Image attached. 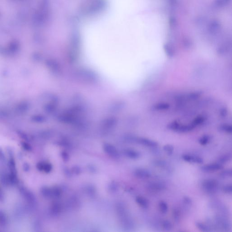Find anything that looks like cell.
I'll return each mask as SVG.
<instances>
[{"instance_id": "ba28073f", "label": "cell", "mask_w": 232, "mask_h": 232, "mask_svg": "<svg viewBox=\"0 0 232 232\" xmlns=\"http://www.w3.org/2000/svg\"><path fill=\"white\" fill-rule=\"evenodd\" d=\"M208 30L211 35L213 36L217 35L221 30L220 23L217 20H213L209 23Z\"/></svg>"}, {"instance_id": "d6a6232c", "label": "cell", "mask_w": 232, "mask_h": 232, "mask_svg": "<svg viewBox=\"0 0 232 232\" xmlns=\"http://www.w3.org/2000/svg\"><path fill=\"white\" fill-rule=\"evenodd\" d=\"M220 176L221 177L224 178H227L228 177H231L232 176V170H225L221 172Z\"/></svg>"}, {"instance_id": "52a82bcc", "label": "cell", "mask_w": 232, "mask_h": 232, "mask_svg": "<svg viewBox=\"0 0 232 232\" xmlns=\"http://www.w3.org/2000/svg\"><path fill=\"white\" fill-rule=\"evenodd\" d=\"M182 157L184 161L189 163L202 164L204 162L203 159L200 156L191 155L185 154L182 155Z\"/></svg>"}, {"instance_id": "4fadbf2b", "label": "cell", "mask_w": 232, "mask_h": 232, "mask_svg": "<svg viewBox=\"0 0 232 232\" xmlns=\"http://www.w3.org/2000/svg\"><path fill=\"white\" fill-rule=\"evenodd\" d=\"M165 187L164 185L162 184L158 183V182H153L152 183L148 185V188L151 190V191H153V192H159V191H162V190L165 189Z\"/></svg>"}, {"instance_id": "6da1fadb", "label": "cell", "mask_w": 232, "mask_h": 232, "mask_svg": "<svg viewBox=\"0 0 232 232\" xmlns=\"http://www.w3.org/2000/svg\"><path fill=\"white\" fill-rule=\"evenodd\" d=\"M116 211L122 226L127 230H130L134 227V223L129 214L128 211L124 204L122 203L116 205Z\"/></svg>"}, {"instance_id": "484cf974", "label": "cell", "mask_w": 232, "mask_h": 232, "mask_svg": "<svg viewBox=\"0 0 232 232\" xmlns=\"http://www.w3.org/2000/svg\"><path fill=\"white\" fill-rule=\"evenodd\" d=\"M118 189L119 186L116 182H111L108 187L109 191L112 193H116L118 190Z\"/></svg>"}, {"instance_id": "cb8c5ba5", "label": "cell", "mask_w": 232, "mask_h": 232, "mask_svg": "<svg viewBox=\"0 0 232 232\" xmlns=\"http://www.w3.org/2000/svg\"><path fill=\"white\" fill-rule=\"evenodd\" d=\"M159 208L162 214H166L168 211V205L166 202L161 201L158 204Z\"/></svg>"}, {"instance_id": "5b68a950", "label": "cell", "mask_w": 232, "mask_h": 232, "mask_svg": "<svg viewBox=\"0 0 232 232\" xmlns=\"http://www.w3.org/2000/svg\"><path fill=\"white\" fill-rule=\"evenodd\" d=\"M223 166L220 163H212L207 164L202 166L201 170L204 172L210 173L221 170Z\"/></svg>"}, {"instance_id": "9a60e30c", "label": "cell", "mask_w": 232, "mask_h": 232, "mask_svg": "<svg viewBox=\"0 0 232 232\" xmlns=\"http://www.w3.org/2000/svg\"><path fill=\"white\" fill-rule=\"evenodd\" d=\"M9 171H10V174L12 176H18V172L16 169V164H15V161L13 157H10L8 163Z\"/></svg>"}, {"instance_id": "1f68e13d", "label": "cell", "mask_w": 232, "mask_h": 232, "mask_svg": "<svg viewBox=\"0 0 232 232\" xmlns=\"http://www.w3.org/2000/svg\"><path fill=\"white\" fill-rule=\"evenodd\" d=\"M210 140V137L208 135H204L198 140V142L201 145L204 146L208 144Z\"/></svg>"}, {"instance_id": "30bf717a", "label": "cell", "mask_w": 232, "mask_h": 232, "mask_svg": "<svg viewBox=\"0 0 232 232\" xmlns=\"http://www.w3.org/2000/svg\"><path fill=\"white\" fill-rule=\"evenodd\" d=\"M136 142L139 144L148 147L155 148L158 146V143L156 142L147 138H139L136 140Z\"/></svg>"}, {"instance_id": "836d02e7", "label": "cell", "mask_w": 232, "mask_h": 232, "mask_svg": "<svg viewBox=\"0 0 232 232\" xmlns=\"http://www.w3.org/2000/svg\"><path fill=\"white\" fill-rule=\"evenodd\" d=\"M223 191L226 194H232V186L231 184L226 185L223 188Z\"/></svg>"}, {"instance_id": "9c48e42d", "label": "cell", "mask_w": 232, "mask_h": 232, "mask_svg": "<svg viewBox=\"0 0 232 232\" xmlns=\"http://www.w3.org/2000/svg\"><path fill=\"white\" fill-rule=\"evenodd\" d=\"M36 168L39 171L48 173L52 171L53 166L50 163L46 161H40L37 163Z\"/></svg>"}, {"instance_id": "7bdbcfd3", "label": "cell", "mask_w": 232, "mask_h": 232, "mask_svg": "<svg viewBox=\"0 0 232 232\" xmlns=\"http://www.w3.org/2000/svg\"><path fill=\"white\" fill-rule=\"evenodd\" d=\"M5 158V155H4L3 152H2L1 149H0V159L2 160H4Z\"/></svg>"}, {"instance_id": "7c38bea8", "label": "cell", "mask_w": 232, "mask_h": 232, "mask_svg": "<svg viewBox=\"0 0 232 232\" xmlns=\"http://www.w3.org/2000/svg\"><path fill=\"white\" fill-rule=\"evenodd\" d=\"M215 220H216V225L218 227H220L225 230V229L228 230V228H229L230 225L228 223V221L227 220L225 217L218 215L215 218Z\"/></svg>"}, {"instance_id": "44dd1931", "label": "cell", "mask_w": 232, "mask_h": 232, "mask_svg": "<svg viewBox=\"0 0 232 232\" xmlns=\"http://www.w3.org/2000/svg\"><path fill=\"white\" fill-rule=\"evenodd\" d=\"M8 219L7 214L2 210H0V226L5 227L8 225Z\"/></svg>"}, {"instance_id": "2e32d148", "label": "cell", "mask_w": 232, "mask_h": 232, "mask_svg": "<svg viewBox=\"0 0 232 232\" xmlns=\"http://www.w3.org/2000/svg\"><path fill=\"white\" fill-rule=\"evenodd\" d=\"M136 203L142 208L147 209L149 206V202L146 198L142 196H137L136 198Z\"/></svg>"}, {"instance_id": "277c9868", "label": "cell", "mask_w": 232, "mask_h": 232, "mask_svg": "<svg viewBox=\"0 0 232 232\" xmlns=\"http://www.w3.org/2000/svg\"><path fill=\"white\" fill-rule=\"evenodd\" d=\"M25 200L31 204L34 205L36 203V198L33 193L25 188H22L20 191Z\"/></svg>"}, {"instance_id": "d590c367", "label": "cell", "mask_w": 232, "mask_h": 232, "mask_svg": "<svg viewBox=\"0 0 232 232\" xmlns=\"http://www.w3.org/2000/svg\"><path fill=\"white\" fill-rule=\"evenodd\" d=\"M87 192V194H88V195L90 196H93L95 194V190L94 188H93L92 186H88L87 188H86Z\"/></svg>"}, {"instance_id": "7a4b0ae2", "label": "cell", "mask_w": 232, "mask_h": 232, "mask_svg": "<svg viewBox=\"0 0 232 232\" xmlns=\"http://www.w3.org/2000/svg\"><path fill=\"white\" fill-rule=\"evenodd\" d=\"M202 188L206 193L210 194H214L218 190L219 183L215 179H205L203 181Z\"/></svg>"}, {"instance_id": "e0dca14e", "label": "cell", "mask_w": 232, "mask_h": 232, "mask_svg": "<svg viewBox=\"0 0 232 232\" xmlns=\"http://www.w3.org/2000/svg\"><path fill=\"white\" fill-rule=\"evenodd\" d=\"M41 195L46 198H53L52 188H50L47 186H44L40 190Z\"/></svg>"}, {"instance_id": "b9f144b4", "label": "cell", "mask_w": 232, "mask_h": 232, "mask_svg": "<svg viewBox=\"0 0 232 232\" xmlns=\"http://www.w3.org/2000/svg\"><path fill=\"white\" fill-rule=\"evenodd\" d=\"M168 1L171 6H174V7L177 6V0H168Z\"/></svg>"}, {"instance_id": "f1b7e54d", "label": "cell", "mask_w": 232, "mask_h": 232, "mask_svg": "<svg viewBox=\"0 0 232 232\" xmlns=\"http://www.w3.org/2000/svg\"><path fill=\"white\" fill-rule=\"evenodd\" d=\"M163 150L167 154L169 155H171L172 154L174 150V148L172 145L170 144H167L165 145L163 147Z\"/></svg>"}, {"instance_id": "74e56055", "label": "cell", "mask_w": 232, "mask_h": 232, "mask_svg": "<svg viewBox=\"0 0 232 232\" xmlns=\"http://www.w3.org/2000/svg\"><path fill=\"white\" fill-rule=\"evenodd\" d=\"M72 171L74 173L76 174L77 175L78 174H80L81 171L80 168L79 167V166H74L72 169Z\"/></svg>"}, {"instance_id": "d4e9b609", "label": "cell", "mask_w": 232, "mask_h": 232, "mask_svg": "<svg viewBox=\"0 0 232 232\" xmlns=\"http://www.w3.org/2000/svg\"><path fill=\"white\" fill-rule=\"evenodd\" d=\"M161 225L162 228L166 231H171L173 228L171 223L168 220H164L162 221L161 222Z\"/></svg>"}, {"instance_id": "f546056e", "label": "cell", "mask_w": 232, "mask_h": 232, "mask_svg": "<svg viewBox=\"0 0 232 232\" xmlns=\"http://www.w3.org/2000/svg\"><path fill=\"white\" fill-rule=\"evenodd\" d=\"M52 193H53V198H58L61 196L62 190L59 187H53L52 188Z\"/></svg>"}, {"instance_id": "4dcf8cb0", "label": "cell", "mask_w": 232, "mask_h": 232, "mask_svg": "<svg viewBox=\"0 0 232 232\" xmlns=\"http://www.w3.org/2000/svg\"><path fill=\"white\" fill-rule=\"evenodd\" d=\"M220 130L223 132L227 134H231L232 132V128L231 125L228 124H223L220 127Z\"/></svg>"}, {"instance_id": "603a6c76", "label": "cell", "mask_w": 232, "mask_h": 232, "mask_svg": "<svg viewBox=\"0 0 232 232\" xmlns=\"http://www.w3.org/2000/svg\"><path fill=\"white\" fill-rule=\"evenodd\" d=\"M169 104L167 103H159L156 104L153 107V109L156 111H164L168 109L169 108Z\"/></svg>"}, {"instance_id": "8d00e7d4", "label": "cell", "mask_w": 232, "mask_h": 232, "mask_svg": "<svg viewBox=\"0 0 232 232\" xmlns=\"http://www.w3.org/2000/svg\"><path fill=\"white\" fill-rule=\"evenodd\" d=\"M183 201L184 203L186 204V205H188V206H190L192 204V200L189 197H184L183 198Z\"/></svg>"}, {"instance_id": "ac0fdd59", "label": "cell", "mask_w": 232, "mask_h": 232, "mask_svg": "<svg viewBox=\"0 0 232 232\" xmlns=\"http://www.w3.org/2000/svg\"><path fill=\"white\" fill-rule=\"evenodd\" d=\"M164 50L167 55L170 57H173L175 54V49L171 44L166 43L164 45Z\"/></svg>"}, {"instance_id": "7402d4cb", "label": "cell", "mask_w": 232, "mask_h": 232, "mask_svg": "<svg viewBox=\"0 0 232 232\" xmlns=\"http://www.w3.org/2000/svg\"><path fill=\"white\" fill-rule=\"evenodd\" d=\"M196 225L198 229H200L201 231H202V232H207L211 231V229L208 225L203 223L201 222H196Z\"/></svg>"}, {"instance_id": "ab89813d", "label": "cell", "mask_w": 232, "mask_h": 232, "mask_svg": "<svg viewBox=\"0 0 232 232\" xmlns=\"http://www.w3.org/2000/svg\"><path fill=\"white\" fill-rule=\"evenodd\" d=\"M5 200L4 193L1 188H0V202H3Z\"/></svg>"}, {"instance_id": "8fae6325", "label": "cell", "mask_w": 232, "mask_h": 232, "mask_svg": "<svg viewBox=\"0 0 232 232\" xmlns=\"http://www.w3.org/2000/svg\"><path fill=\"white\" fill-rule=\"evenodd\" d=\"M123 153L125 156L131 159H138L141 156V154L139 152L131 149H125Z\"/></svg>"}, {"instance_id": "4316f807", "label": "cell", "mask_w": 232, "mask_h": 232, "mask_svg": "<svg viewBox=\"0 0 232 232\" xmlns=\"http://www.w3.org/2000/svg\"><path fill=\"white\" fill-rule=\"evenodd\" d=\"M172 216L174 220L176 223L179 222L180 220V212L179 209L175 208L173 209L172 212Z\"/></svg>"}, {"instance_id": "8992f818", "label": "cell", "mask_w": 232, "mask_h": 232, "mask_svg": "<svg viewBox=\"0 0 232 232\" xmlns=\"http://www.w3.org/2000/svg\"><path fill=\"white\" fill-rule=\"evenodd\" d=\"M134 175L137 178L147 179L151 177L152 174L148 170L143 168H138L135 170Z\"/></svg>"}, {"instance_id": "83f0119b", "label": "cell", "mask_w": 232, "mask_h": 232, "mask_svg": "<svg viewBox=\"0 0 232 232\" xmlns=\"http://www.w3.org/2000/svg\"><path fill=\"white\" fill-rule=\"evenodd\" d=\"M231 158H232V155L231 154L223 155L220 157V158L219 159V162L221 164L225 163L228 162L229 161L231 160Z\"/></svg>"}, {"instance_id": "d6986e66", "label": "cell", "mask_w": 232, "mask_h": 232, "mask_svg": "<svg viewBox=\"0 0 232 232\" xmlns=\"http://www.w3.org/2000/svg\"><path fill=\"white\" fill-rule=\"evenodd\" d=\"M0 180L1 183L5 186L11 184L9 174H7L6 173L2 172L0 174Z\"/></svg>"}, {"instance_id": "3957f363", "label": "cell", "mask_w": 232, "mask_h": 232, "mask_svg": "<svg viewBox=\"0 0 232 232\" xmlns=\"http://www.w3.org/2000/svg\"><path fill=\"white\" fill-rule=\"evenodd\" d=\"M103 149L105 152L110 157L114 159H118L120 155L117 149L114 146L109 143H106L103 146Z\"/></svg>"}, {"instance_id": "f35d334b", "label": "cell", "mask_w": 232, "mask_h": 232, "mask_svg": "<svg viewBox=\"0 0 232 232\" xmlns=\"http://www.w3.org/2000/svg\"><path fill=\"white\" fill-rule=\"evenodd\" d=\"M61 156L63 159L65 161H67L69 159V156L68 153H67L66 152H62L61 154Z\"/></svg>"}, {"instance_id": "5bb4252c", "label": "cell", "mask_w": 232, "mask_h": 232, "mask_svg": "<svg viewBox=\"0 0 232 232\" xmlns=\"http://www.w3.org/2000/svg\"><path fill=\"white\" fill-rule=\"evenodd\" d=\"M61 211V206L59 203H54L51 205L50 208V212L53 216H57L60 214Z\"/></svg>"}, {"instance_id": "ffe728a7", "label": "cell", "mask_w": 232, "mask_h": 232, "mask_svg": "<svg viewBox=\"0 0 232 232\" xmlns=\"http://www.w3.org/2000/svg\"><path fill=\"white\" fill-rule=\"evenodd\" d=\"M231 0H215L214 7L217 8H221L226 7L231 2Z\"/></svg>"}, {"instance_id": "e575fe53", "label": "cell", "mask_w": 232, "mask_h": 232, "mask_svg": "<svg viewBox=\"0 0 232 232\" xmlns=\"http://www.w3.org/2000/svg\"><path fill=\"white\" fill-rule=\"evenodd\" d=\"M21 146L25 151L31 152L32 150V147L29 143L26 142H21Z\"/></svg>"}, {"instance_id": "60d3db41", "label": "cell", "mask_w": 232, "mask_h": 232, "mask_svg": "<svg viewBox=\"0 0 232 232\" xmlns=\"http://www.w3.org/2000/svg\"><path fill=\"white\" fill-rule=\"evenodd\" d=\"M30 169V165L28 163H25L23 165V170L25 171H28Z\"/></svg>"}]
</instances>
